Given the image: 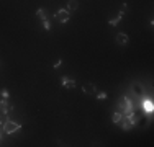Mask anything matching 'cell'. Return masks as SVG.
I'll list each match as a JSON object with an SVG mask.
<instances>
[{"label": "cell", "instance_id": "6da1fadb", "mask_svg": "<svg viewBox=\"0 0 154 147\" xmlns=\"http://www.w3.org/2000/svg\"><path fill=\"white\" fill-rule=\"evenodd\" d=\"M20 129H21V124H18V122H13V121H10V119L4 122V131H5V134L18 133Z\"/></svg>", "mask_w": 154, "mask_h": 147}, {"label": "cell", "instance_id": "7a4b0ae2", "mask_svg": "<svg viewBox=\"0 0 154 147\" xmlns=\"http://www.w3.org/2000/svg\"><path fill=\"white\" fill-rule=\"evenodd\" d=\"M70 18V12H67L66 8H61V10H57L56 13V21H59V23H67Z\"/></svg>", "mask_w": 154, "mask_h": 147}, {"label": "cell", "instance_id": "3957f363", "mask_svg": "<svg viewBox=\"0 0 154 147\" xmlns=\"http://www.w3.org/2000/svg\"><path fill=\"white\" fill-rule=\"evenodd\" d=\"M10 110H12V105H8L7 98H2V100H0V113H2V115H7Z\"/></svg>", "mask_w": 154, "mask_h": 147}, {"label": "cell", "instance_id": "277c9868", "mask_svg": "<svg viewBox=\"0 0 154 147\" xmlns=\"http://www.w3.org/2000/svg\"><path fill=\"white\" fill-rule=\"evenodd\" d=\"M116 44L118 46L128 44V35H126V33H118V35H116Z\"/></svg>", "mask_w": 154, "mask_h": 147}, {"label": "cell", "instance_id": "5b68a950", "mask_svg": "<svg viewBox=\"0 0 154 147\" xmlns=\"http://www.w3.org/2000/svg\"><path fill=\"white\" fill-rule=\"evenodd\" d=\"M82 92H84L85 95H94L95 92H97V87H95L94 84H85L84 87H82Z\"/></svg>", "mask_w": 154, "mask_h": 147}, {"label": "cell", "instance_id": "8992f818", "mask_svg": "<svg viewBox=\"0 0 154 147\" xmlns=\"http://www.w3.org/2000/svg\"><path fill=\"white\" fill-rule=\"evenodd\" d=\"M61 84H62V87H66V88H76V82L69 77H62L61 79Z\"/></svg>", "mask_w": 154, "mask_h": 147}, {"label": "cell", "instance_id": "52a82bcc", "mask_svg": "<svg viewBox=\"0 0 154 147\" xmlns=\"http://www.w3.org/2000/svg\"><path fill=\"white\" fill-rule=\"evenodd\" d=\"M131 88H133V92L138 95V97H141V95L144 93V87L141 84H138V82H133V85H131Z\"/></svg>", "mask_w": 154, "mask_h": 147}, {"label": "cell", "instance_id": "ba28073f", "mask_svg": "<svg viewBox=\"0 0 154 147\" xmlns=\"http://www.w3.org/2000/svg\"><path fill=\"white\" fill-rule=\"evenodd\" d=\"M125 118L128 119V121H130L131 124H133V126H136L138 122H139V119H141L139 116H136L134 113H130V115H125Z\"/></svg>", "mask_w": 154, "mask_h": 147}, {"label": "cell", "instance_id": "9c48e42d", "mask_svg": "<svg viewBox=\"0 0 154 147\" xmlns=\"http://www.w3.org/2000/svg\"><path fill=\"white\" fill-rule=\"evenodd\" d=\"M77 8H79V0H69L67 2V8H66L67 12H74Z\"/></svg>", "mask_w": 154, "mask_h": 147}, {"label": "cell", "instance_id": "30bf717a", "mask_svg": "<svg viewBox=\"0 0 154 147\" xmlns=\"http://www.w3.org/2000/svg\"><path fill=\"white\" fill-rule=\"evenodd\" d=\"M143 110H144L146 113H149V115H151V113H153V110H154L153 102H151V100H144V102H143Z\"/></svg>", "mask_w": 154, "mask_h": 147}, {"label": "cell", "instance_id": "8fae6325", "mask_svg": "<svg viewBox=\"0 0 154 147\" xmlns=\"http://www.w3.org/2000/svg\"><path fill=\"white\" fill-rule=\"evenodd\" d=\"M120 124H121V128H123V129H125V131H130L131 128H133V124H131V122L128 121V119H126L125 116H123V119H121V121H120Z\"/></svg>", "mask_w": 154, "mask_h": 147}, {"label": "cell", "instance_id": "7c38bea8", "mask_svg": "<svg viewBox=\"0 0 154 147\" xmlns=\"http://www.w3.org/2000/svg\"><path fill=\"white\" fill-rule=\"evenodd\" d=\"M36 17H38L39 20H48V13H46L44 8H38V10H36Z\"/></svg>", "mask_w": 154, "mask_h": 147}, {"label": "cell", "instance_id": "4fadbf2b", "mask_svg": "<svg viewBox=\"0 0 154 147\" xmlns=\"http://www.w3.org/2000/svg\"><path fill=\"white\" fill-rule=\"evenodd\" d=\"M121 17H123V13H121V12H118V15H116L115 18H112V20H110V26H116V24L121 21Z\"/></svg>", "mask_w": 154, "mask_h": 147}, {"label": "cell", "instance_id": "5bb4252c", "mask_svg": "<svg viewBox=\"0 0 154 147\" xmlns=\"http://www.w3.org/2000/svg\"><path fill=\"white\" fill-rule=\"evenodd\" d=\"M123 119V113L121 111H116V113H113V116H112V121L115 122V124H118L120 121Z\"/></svg>", "mask_w": 154, "mask_h": 147}, {"label": "cell", "instance_id": "9a60e30c", "mask_svg": "<svg viewBox=\"0 0 154 147\" xmlns=\"http://www.w3.org/2000/svg\"><path fill=\"white\" fill-rule=\"evenodd\" d=\"M43 28H44L46 31H49V30H51V24H49L48 20H43Z\"/></svg>", "mask_w": 154, "mask_h": 147}, {"label": "cell", "instance_id": "2e32d148", "mask_svg": "<svg viewBox=\"0 0 154 147\" xmlns=\"http://www.w3.org/2000/svg\"><path fill=\"white\" fill-rule=\"evenodd\" d=\"M0 95H2L4 98H8V90L7 88H2V90H0Z\"/></svg>", "mask_w": 154, "mask_h": 147}, {"label": "cell", "instance_id": "e0dca14e", "mask_svg": "<svg viewBox=\"0 0 154 147\" xmlns=\"http://www.w3.org/2000/svg\"><path fill=\"white\" fill-rule=\"evenodd\" d=\"M61 64H62V61H61V59H57V61H56V62H54V66H53V69H59V67H61Z\"/></svg>", "mask_w": 154, "mask_h": 147}, {"label": "cell", "instance_id": "ac0fdd59", "mask_svg": "<svg viewBox=\"0 0 154 147\" xmlns=\"http://www.w3.org/2000/svg\"><path fill=\"white\" fill-rule=\"evenodd\" d=\"M97 98H98V100H105V98H107V93H105V92H102V93L97 95Z\"/></svg>", "mask_w": 154, "mask_h": 147}, {"label": "cell", "instance_id": "d6986e66", "mask_svg": "<svg viewBox=\"0 0 154 147\" xmlns=\"http://www.w3.org/2000/svg\"><path fill=\"white\" fill-rule=\"evenodd\" d=\"M0 124H2V118H0Z\"/></svg>", "mask_w": 154, "mask_h": 147}]
</instances>
